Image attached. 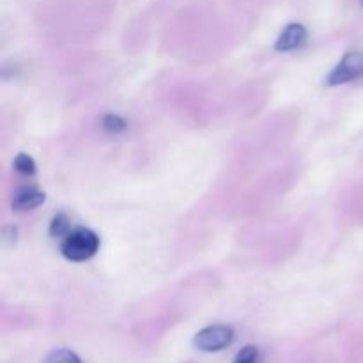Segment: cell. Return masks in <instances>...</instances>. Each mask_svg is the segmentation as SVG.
<instances>
[{
	"instance_id": "1",
	"label": "cell",
	"mask_w": 363,
	"mask_h": 363,
	"mask_svg": "<svg viewBox=\"0 0 363 363\" xmlns=\"http://www.w3.org/2000/svg\"><path fill=\"white\" fill-rule=\"evenodd\" d=\"M99 238L89 229H74L67 234L60 245V252L66 259L73 262H82L91 259L98 252Z\"/></svg>"
},
{
	"instance_id": "2",
	"label": "cell",
	"mask_w": 363,
	"mask_h": 363,
	"mask_svg": "<svg viewBox=\"0 0 363 363\" xmlns=\"http://www.w3.org/2000/svg\"><path fill=\"white\" fill-rule=\"evenodd\" d=\"M234 339V332L230 326L225 325H215L208 326V328L201 330L195 335L194 344L201 351H208V353H215V351H222L230 346Z\"/></svg>"
},
{
	"instance_id": "3",
	"label": "cell",
	"mask_w": 363,
	"mask_h": 363,
	"mask_svg": "<svg viewBox=\"0 0 363 363\" xmlns=\"http://www.w3.org/2000/svg\"><path fill=\"white\" fill-rule=\"evenodd\" d=\"M363 74V53L360 52H350L344 55L335 66V69L330 73L326 84L328 85H340L347 84L351 80H357Z\"/></svg>"
},
{
	"instance_id": "4",
	"label": "cell",
	"mask_w": 363,
	"mask_h": 363,
	"mask_svg": "<svg viewBox=\"0 0 363 363\" xmlns=\"http://www.w3.org/2000/svg\"><path fill=\"white\" fill-rule=\"evenodd\" d=\"M305 43H307V28L301 23H289L277 39L275 48L279 52H291V50L301 48Z\"/></svg>"
},
{
	"instance_id": "5",
	"label": "cell",
	"mask_w": 363,
	"mask_h": 363,
	"mask_svg": "<svg viewBox=\"0 0 363 363\" xmlns=\"http://www.w3.org/2000/svg\"><path fill=\"white\" fill-rule=\"evenodd\" d=\"M45 202V194L35 188H25V190L18 191V195L13 201V208L16 211H30V209L38 208Z\"/></svg>"
},
{
	"instance_id": "6",
	"label": "cell",
	"mask_w": 363,
	"mask_h": 363,
	"mask_svg": "<svg viewBox=\"0 0 363 363\" xmlns=\"http://www.w3.org/2000/svg\"><path fill=\"white\" fill-rule=\"evenodd\" d=\"M71 233V220L66 215H57L50 225V234L53 238H66Z\"/></svg>"
},
{
	"instance_id": "7",
	"label": "cell",
	"mask_w": 363,
	"mask_h": 363,
	"mask_svg": "<svg viewBox=\"0 0 363 363\" xmlns=\"http://www.w3.org/2000/svg\"><path fill=\"white\" fill-rule=\"evenodd\" d=\"M43 363H82L80 358L69 350H57L50 353Z\"/></svg>"
},
{
	"instance_id": "8",
	"label": "cell",
	"mask_w": 363,
	"mask_h": 363,
	"mask_svg": "<svg viewBox=\"0 0 363 363\" xmlns=\"http://www.w3.org/2000/svg\"><path fill=\"white\" fill-rule=\"evenodd\" d=\"M14 169L21 174H34L35 172V163L34 160L28 155H18L16 160H14Z\"/></svg>"
},
{
	"instance_id": "9",
	"label": "cell",
	"mask_w": 363,
	"mask_h": 363,
	"mask_svg": "<svg viewBox=\"0 0 363 363\" xmlns=\"http://www.w3.org/2000/svg\"><path fill=\"white\" fill-rule=\"evenodd\" d=\"M259 362V350L254 346H247L236 354L234 363H257Z\"/></svg>"
},
{
	"instance_id": "10",
	"label": "cell",
	"mask_w": 363,
	"mask_h": 363,
	"mask_svg": "<svg viewBox=\"0 0 363 363\" xmlns=\"http://www.w3.org/2000/svg\"><path fill=\"white\" fill-rule=\"evenodd\" d=\"M103 126H105V130L117 133V131H123L126 128V123L117 116H106L105 121H103Z\"/></svg>"
},
{
	"instance_id": "11",
	"label": "cell",
	"mask_w": 363,
	"mask_h": 363,
	"mask_svg": "<svg viewBox=\"0 0 363 363\" xmlns=\"http://www.w3.org/2000/svg\"><path fill=\"white\" fill-rule=\"evenodd\" d=\"M362 6H363V0H362Z\"/></svg>"
}]
</instances>
